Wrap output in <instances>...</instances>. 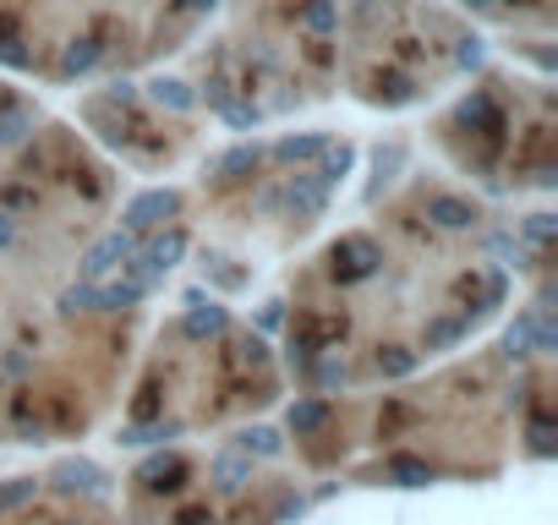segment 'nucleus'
I'll use <instances>...</instances> for the list:
<instances>
[{
	"instance_id": "f257e3e1",
	"label": "nucleus",
	"mask_w": 558,
	"mask_h": 525,
	"mask_svg": "<svg viewBox=\"0 0 558 525\" xmlns=\"http://www.w3.org/2000/svg\"><path fill=\"white\" fill-rule=\"evenodd\" d=\"M175 262L170 192L121 208V170L77 126L39 121L0 159V443H72L116 416Z\"/></svg>"
},
{
	"instance_id": "f03ea898",
	"label": "nucleus",
	"mask_w": 558,
	"mask_h": 525,
	"mask_svg": "<svg viewBox=\"0 0 558 525\" xmlns=\"http://www.w3.org/2000/svg\"><path fill=\"white\" fill-rule=\"evenodd\" d=\"M547 274V213L509 230L454 175H405L367 219L291 262L274 296V351L302 394L405 378L471 345L514 296V274Z\"/></svg>"
},
{
	"instance_id": "7ed1b4c3",
	"label": "nucleus",
	"mask_w": 558,
	"mask_h": 525,
	"mask_svg": "<svg viewBox=\"0 0 558 525\" xmlns=\"http://www.w3.org/2000/svg\"><path fill=\"white\" fill-rule=\"evenodd\" d=\"M286 443L318 481L433 487L493 481L514 460L553 454V323L547 280L498 340L427 362L389 383L318 389L286 411Z\"/></svg>"
},
{
	"instance_id": "20e7f679",
	"label": "nucleus",
	"mask_w": 558,
	"mask_h": 525,
	"mask_svg": "<svg viewBox=\"0 0 558 525\" xmlns=\"http://www.w3.org/2000/svg\"><path fill=\"white\" fill-rule=\"evenodd\" d=\"M356 143L345 132H274L203 159L192 186H175L192 269L214 291H246L268 262L291 257L335 208Z\"/></svg>"
},
{
	"instance_id": "39448f33",
	"label": "nucleus",
	"mask_w": 558,
	"mask_h": 525,
	"mask_svg": "<svg viewBox=\"0 0 558 525\" xmlns=\"http://www.w3.org/2000/svg\"><path fill=\"white\" fill-rule=\"evenodd\" d=\"M286 367L274 340L219 302H181L137 340L126 400H116V443L148 449L170 438L225 432L268 416L286 400Z\"/></svg>"
},
{
	"instance_id": "423d86ee",
	"label": "nucleus",
	"mask_w": 558,
	"mask_h": 525,
	"mask_svg": "<svg viewBox=\"0 0 558 525\" xmlns=\"http://www.w3.org/2000/svg\"><path fill=\"white\" fill-rule=\"evenodd\" d=\"M318 476L279 427H225L148 443L116 481V525H291Z\"/></svg>"
},
{
	"instance_id": "0eeeda50",
	"label": "nucleus",
	"mask_w": 558,
	"mask_h": 525,
	"mask_svg": "<svg viewBox=\"0 0 558 525\" xmlns=\"http://www.w3.org/2000/svg\"><path fill=\"white\" fill-rule=\"evenodd\" d=\"M335 0H279L246 28L214 39L197 77H181L214 126L252 132L291 110L318 105L335 88Z\"/></svg>"
},
{
	"instance_id": "6e6552de",
	"label": "nucleus",
	"mask_w": 558,
	"mask_h": 525,
	"mask_svg": "<svg viewBox=\"0 0 558 525\" xmlns=\"http://www.w3.org/2000/svg\"><path fill=\"white\" fill-rule=\"evenodd\" d=\"M482 61L476 28L433 0H351L335 17V83L367 110H411L471 77Z\"/></svg>"
},
{
	"instance_id": "1a4fd4ad",
	"label": "nucleus",
	"mask_w": 558,
	"mask_h": 525,
	"mask_svg": "<svg viewBox=\"0 0 558 525\" xmlns=\"http://www.w3.org/2000/svg\"><path fill=\"white\" fill-rule=\"evenodd\" d=\"M427 148L482 197L547 192L558 175V110L547 77L487 72L427 121Z\"/></svg>"
},
{
	"instance_id": "9d476101",
	"label": "nucleus",
	"mask_w": 558,
	"mask_h": 525,
	"mask_svg": "<svg viewBox=\"0 0 558 525\" xmlns=\"http://www.w3.org/2000/svg\"><path fill=\"white\" fill-rule=\"evenodd\" d=\"M83 137L132 175H175L197 164L214 143V121L197 110L192 88L181 77H148V83H105L77 99Z\"/></svg>"
},
{
	"instance_id": "9b49d317",
	"label": "nucleus",
	"mask_w": 558,
	"mask_h": 525,
	"mask_svg": "<svg viewBox=\"0 0 558 525\" xmlns=\"http://www.w3.org/2000/svg\"><path fill=\"white\" fill-rule=\"evenodd\" d=\"M0 525H116V476L94 460H50L0 476Z\"/></svg>"
},
{
	"instance_id": "f8f14e48",
	"label": "nucleus",
	"mask_w": 558,
	"mask_h": 525,
	"mask_svg": "<svg viewBox=\"0 0 558 525\" xmlns=\"http://www.w3.org/2000/svg\"><path fill=\"white\" fill-rule=\"evenodd\" d=\"M39 121H45L39 99H34L28 88H17L12 77H0V159H7V154H12Z\"/></svg>"
}]
</instances>
